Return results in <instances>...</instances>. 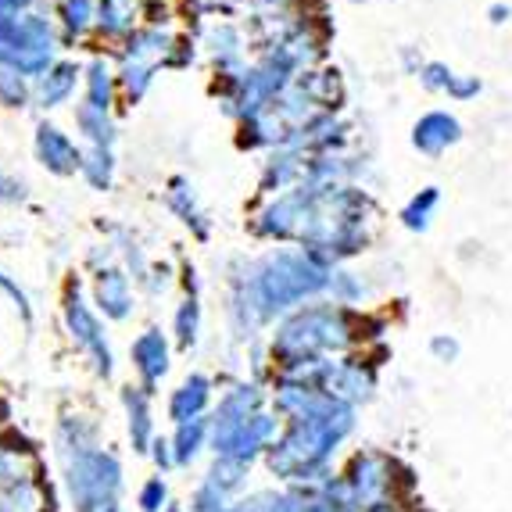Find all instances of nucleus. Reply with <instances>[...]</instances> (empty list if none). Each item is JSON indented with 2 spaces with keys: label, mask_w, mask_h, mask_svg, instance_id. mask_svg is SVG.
<instances>
[{
  "label": "nucleus",
  "mask_w": 512,
  "mask_h": 512,
  "mask_svg": "<svg viewBox=\"0 0 512 512\" xmlns=\"http://www.w3.org/2000/svg\"><path fill=\"white\" fill-rule=\"evenodd\" d=\"M269 391L283 430L262 459V470L280 487H316L330 480L341 470L344 444L359 430V409L337 402L294 373H273Z\"/></svg>",
  "instance_id": "obj_1"
},
{
  "label": "nucleus",
  "mask_w": 512,
  "mask_h": 512,
  "mask_svg": "<svg viewBox=\"0 0 512 512\" xmlns=\"http://www.w3.org/2000/svg\"><path fill=\"white\" fill-rule=\"evenodd\" d=\"M333 265L305 248H273L240 262L226 276V326L237 344H255L283 316L308 301L326 298Z\"/></svg>",
  "instance_id": "obj_2"
},
{
  "label": "nucleus",
  "mask_w": 512,
  "mask_h": 512,
  "mask_svg": "<svg viewBox=\"0 0 512 512\" xmlns=\"http://www.w3.org/2000/svg\"><path fill=\"white\" fill-rule=\"evenodd\" d=\"M391 319L373 308H344L330 298H316L283 316L265 333V359L276 369L308 366L323 359H344L373 344H384Z\"/></svg>",
  "instance_id": "obj_3"
},
{
  "label": "nucleus",
  "mask_w": 512,
  "mask_h": 512,
  "mask_svg": "<svg viewBox=\"0 0 512 512\" xmlns=\"http://www.w3.org/2000/svg\"><path fill=\"white\" fill-rule=\"evenodd\" d=\"M359 512H405L416 502L419 477L409 462L384 448H355L341 470Z\"/></svg>",
  "instance_id": "obj_4"
},
{
  "label": "nucleus",
  "mask_w": 512,
  "mask_h": 512,
  "mask_svg": "<svg viewBox=\"0 0 512 512\" xmlns=\"http://www.w3.org/2000/svg\"><path fill=\"white\" fill-rule=\"evenodd\" d=\"M61 462V491L72 512H108L122 505L126 491V466L111 444H86L65 448Z\"/></svg>",
  "instance_id": "obj_5"
},
{
  "label": "nucleus",
  "mask_w": 512,
  "mask_h": 512,
  "mask_svg": "<svg viewBox=\"0 0 512 512\" xmlns=\"http://www.w3.org/2000/svg\"><path fill=\"white\" fill-rule=\"evenodd\" d=\"M276 373H294L301 376L305 384L319 387L337 402L351 405V409H366L376 402L380 394V366L369 359L366 351H355V355H344V359H323V362H308V366L294 369H276Z\"/></svg>",
  "instance_id": "obj_6"
},
{
  "label": "nucleus",
  "mask_w": 512,
  "mask_h": 512,
  "mask_svg": "<svg viewBox=\"0 0 512 512\" xmlns=\"http://www.w3.org/2000/svg\"><path fill=\"white\" fill-rule=\"evenodd\" d=\"M61 323H65V333H69L72 348L79 351V359L86 362V369L97 376V380H115V348H111V337L104 330L101 312L94 308V301L86 298L79 280L72 276L65 283V294H61Z\"/></svg>",
  "instance_id": "obj_7"
},
{
  "label": "nucleus",
  "mask_w": 512,
  "mask_h": 512,
  "mask_svg": "<svg viewBox=\"0 0 512 512\" xmlns=\"http://www.w3.org/2000/svg\"><path fill=\"white\" fill-rule=\"evenodd\" d=\"M258 512H359L355 498H351L348 484L341 473H333L330 480L316 487H265L255 491Z\"/></svg>",
  "instance_id": "obj_8"
},
{
  "label": "nucleus",
  "mask_w": 512,
  "mask_h": 512,
  "mask_svg": "<svg viewBox=\"0 0 512 512\" xmlns=\"http://www.w3.org/2000/svg\"><path fill=\"white\" fill-rule=\"evenodd\" d=\"M172 351H176V344H172L169 330H162V326H154V323L144 326V330L129 341L133 380H137L144 391H151V394L162 391V384L172 373Z\"/></svg>",
  "instance_id": "obj_9"
},
{
  "label": "nucleus",
  "mask_w": 512,
  "mask_h": 512,
  "mask_svg": "<svg viewBox=\"0 0 512 512\" xmlns=\"http://www.w3.org/2000/svg\"><path fill=\"white\" fill-rule=\"evenodd\" d=\"M215 398H219V380L205 369H190L165 398V419L172 427L190 423V419H208L215 409Z\"/></svg>",
  "instance_id": "obj_10"
},
{
  "label": "nucleus",
  "mask_w": 512,
  "mask_h": 512,
  "mask_svg": "<svg viewBox=\"0 0 512 512\" xmlns=\"http://www.w3.org/2000/svg\"><path fill=\"white\" fill-rule=\"evenodd\" d=\"M90 301L108 323H129L137 312V291H133V276L122 265H97L94 269V291Z\"/></svg>",
  "instance_id": "obj_11"
},
{
  "label": "nucleus",
  "mask_w": 512,
  "mask_h": 512,
  "mask_svg": "<svg viewBox=\"0 0 512 512\" xmlns=\"http://www.w3.org/2000/svg\"><path fill=\"white\" fill-rule=\"evenodd\" d=\"M122 416H126V437L133 455H151V444L158 441V419H154V394L133 380V384H122L119 391Z\"/></svg>",
  "instance_id": "obj_12"
},
{
  "label": "nucleus",
  "mask_w": 512,
  "mask_h": 512,
  "mask_svg": "<svg viewBox=\"0 0 512 512\" xmlns=\"http://www.w3.org/2000/svg\"><path fill=\"white\" fill-rule=\"evenodd\" d=\"M169 444L176 470H194L205 455H212V427H208V419H190V423L172 427Z\"/></svg>",
  "instance_id": "obj_13"
},
{
  "label": "nucleus",
  "mask_w": 512,
  "mask_h": 512,
  "mask_svg": "<svg viewBox=\"0 0 512 512\" xmlns=\"http://www.w3.org/2000/svg\"><path fill=\"white\" fill-rule=\"evenodd\" d=\"M459 137H462V126L448 111H427V115L412 126V147L423 154L448 151L452 144H459Z\"/></svg>",
  "instance_id": "obj_14"
},
{
  "label": "nucleus",
  "mask_w": 512,
  "mask_h": 512,
  "mask_svg": "<svg viewBox=\"0 0 512 512\" xmlns=\"http://www.w3.org/2000/svg\"><path fill=\"white\" fill-rule=\"evenodd\" d=\"M251 473H255V466H244V462H237V459H219V455H212L205 473H201V480H205L208 487H215L226 502H237V498L251 495Z\"/></svg>",
  "instance_id": "obj_15"
},
{
  "label": "nucleus",
  "mask_w": 512,
  "mask_h": 512,
  "mask_svg": "<svg viewBox=\"0 0 512 512\" xmlns=\"http://www.w3.org/2000/svg\"><path fill=\"white\" fill-rule=\"evenodd\" d=\"M201 326H205V312H201V298L197 294H183L180 305L172 308V326L169 337L176 351H194L201 344Z\"/></svg>",
  "instance_id": "obj_16"
},
{
  "label": "nucleus",
  "mask_w": 512,
  "mask_h": 512,
  "mask_svg": "<svg viewBox=\"0 0 512 512\" xmlns=\"http://www.w3.org/2000/svg\"><path fill=\"white\" fill-rule=\"evenodd\" d=\"M169 205H172V212L180 215V222L187 226L190 233H194L197 240H208V233H212V222H208L205 208L197 205L194 187H187L183 180H176V183H172V190H169Z\"/></svg>",
  "instance_id": "obj_17"
},
{
  "label": "nucleus",
  "mask_w": 512,
  "mask_h": 512,
  "mask_svg": "<svg viewBox=\"0 0 512 512\" xmlns=\"http://www.w3.org/2000/svg\"><path fill=\"white\" fill-rule=\"evenodd\" d=\"M40 158H43V165H47L51 172H58V176H69V172L83 169L79 151L61 137L58 129H43L40 133Z\"/></svg>",
  "instance_id": "obj_18"
},
{
  "label": "nucleus",
  "mask_w": 512,
  "mask_h": 512,
  "mask_svg": "<svg viewBox=\"0 0 512 512\" xmlns=\"http://www.w3.org/2000/svg\"><path fill=\"white\" fill-rule=\"evenodd\" d=\"M326 298L337 301V305H344V308H362L369 301V283L362 280L359 273H351L348 265H333Z\"/></svg>",
  "instance_id": "obj_19"
},
{
  "label": "nucleus",
  "mask_w": 512,
  "mask_h": 512,
  "mask_svg": "<svg viewBox=\"0 0 512 512\" xmlns=\"http://www.w3.org/2000/svg\"><path fill=\"white\" fill-rule=\"evenodd\" d=\"M441 205V190L437 187H423L416 197H409V205L402 208V226L412 233H427L430 222H434V212Z\"/></svg>",
  "instance_id": "obj_20"
},
{
  "label": "nucleus",
  "mask_w": 512,
  "mask_h": 512,
  "mask_svg": "<svg viewBox=\"0 0 512 512\" xmlns=\"http://www.w3.org/2000/svg\"><path fill=\"white\" fill-rule=\"evenodd\" d=\"M137 512H169L172 505V487H169V477H162V473H154V477H147L144 484L137 487Z\"/></svg>",
  "instance_id": "obj_21"
},
{
  "label": "nucleus",
  "mask_w": 512,
  "mask_h": 512,
  "mask_svg": "<svg viewBox=\"0 0 512 512\" xmlns=\"http://www.w3.org/2000/svg\"><path fill=\"white\" fill-rule=\"evenodd\" d=\"M226 505H233V502H226V498H222L215 487H208L205 480H197L187 498V512H222Z\"/></svg>",
  "instance_id": "obj_22"
},
{
  "label": "nucleus",
  "mask_w": 512,
  "mask_h": 512,
  "mask_svg": "<svg viewBox=\"0 0 512 512\" xmlns=\"http://www.w3.org/2000/svg\"><path fill=\"white\" fill-rule=\"evenodd\" d=\"M427 348H430V359L444 362V366L459 362V355H462V344H459V337H455V333H434Z\"/></svg>",
  "instance_id": "obj_23"
},
{
  "label": "nucleus",
  "mask_w": 512,
  "mask_h": 512,
  "mask_svg": "<svg viewBox=\"0 0 512 512\" xmlns=\"http://www.w3.org/2000/svg\"><path fill=\"white\" fill-rule=\"evenodd\" d=\"M0 294L11 301V305L18 308V316H22V323H33V305H29V294L18 287L15 280H11L8 273H0Z\"/></svg>",
  "instance_id": "obj_24"
},
{
  "label": "nucleus",
  "mask_w": 512,
  "mask_h": 512,
  "mask_svg": "<svg viewBox=\"0 0 512 512\" xmlns=\"http://www.w3.org/2000/svg\"><path fill=\"white\" fill-rule=\"evenodd\" d=\"M419 79H423L427 90H452L455 72L448 69V65H441V61H427V65L419 69Z\"/></svg>",
  "instance_id": "obj_25"
},
{
  "label": "nucleus",
  "mask_w": 512,
  "mask_h": 512,
  "mask_svg": "<svg viewBox=\"0 0 512 512\" xmlns=\"http://www.w3.org/2000/svg\"><path fill=\"white\" fill-rule=\"evenodd\" d=\"M83 172H86V180L94 183V187L104 190L111 183V162H108V154H104L101 147H97V151L83 162Z\"/></svg>",
  "instance_id": "obj_26"
},
{
  "label": "nucleus",
  "mask_w": 512,
  "mask_h": 512,
  "mask_svg": "<svg viewBox=\"0 0 512 512\" xmlns=\"http://www.w3.org/2000/svg\"><path fill=\"white\" fill-rule=\"evenodd\" d=\"M151 466L154 473H162V477H169V473H176V459H172V444H169V434H158V441L151 444Z\"/></svg>",
  "instance_id": "obj_27"
},
{
  "label": "nucleus",
  "mask_w": 512,
  "mask_h": 512,
  "mask_svg": "<svg viewBox=\"0 0 512 512\" xmlns=\"http://www.w3.org/2000/svg\"><path fill=\"white\" fill-rule=\"evenodd\" d=\"M448 94L455 97V101H466V97H477L480 94V79L477 76H455L452 90Z\"/></svg>",
  "instance_id": "obj_28"
},
{
  "label": "nucleus",
  "mask_w": 512,
  "mask_h": 512,
  "mask_svg": "<svg viewBox=\"0 0 512 512\" xmlns=\"http://www.w3.org/2000/svg\"><path fill=\"white\" fill-rule=\"evenodd\" d=\"M222 512H258V495L251 491V495H244V498H237L233 505H226Z\"/></svg>",
  "instance_id": "obj_29"
},
{
  "label": "nucleus",
  "mask_w": 512,
  "mask_h": 512,
  "mask_svg": "<svg viewBox=\"0 0 512 512\" xmlns=\"http://www.w3.org/2000/svg\"><path fill=\"white\" fill-rule=\"evenodd\" d=\"M0 201H22V187L0 176Z\"/></svg>",
  "instance_id": "obj_30"
},
{
  "label": "nucleus",
  "mask_w": 512,
  "mask_h": 512,
  "mask_svg": "<svg viewBox=\"0 0 512 512\" xmlns=\"http://www.w3.org/2000/svg\"><path fill=\"white\" fill-rule=\"evenodd\" d=\"M491 22H498V26H502V22H512V8H502V4H495V8H491Z\"/></svg>",
  "instance_id": "obj_31"
},
{
  "label": "nucleus",
  "mask_w": 512,
  "mask_h": 512,
  "mask_svg": "<svg viewBox=\"0 0 512 512\" xmlns=\"http://www.w3.org/2000/svg\"><path fill=\"white\" fill-rule=\"evenodd\" d=\"M169 512H187V505H180V502H172V505H169Z\"/></svg>",
  "instance_id": "obj_32"
},
{
  "label": "nucleus",
  "mask_w": 512,
  "mask_h": 512,
  "mask_svg": "<svg viewBox=\"0 0 512 512\" xmlns=\"http://www.w3.org/2000/svg\"><path fill=\"white\" fill-rule=\"evenodd\" d=\"M108 512H126V509H122V505H115V509H108Z\"/></svg>",
  "instance_id": "obj_33"
},
{
  "label": "nucleus",
  "mask_w": 512,
  "mask_h": 512,
  "mask_svg": "<svg viewBox=\"0 0 512 512\" xmlns=\"http://www.w3.org/2000/svg\"><path fill=\"white\" fill-rule=\"evenodd\" d=\"M509 416H512V409H509Z\"/></svg>",
  "instance_id": "obj_34"
}]
</instances>
